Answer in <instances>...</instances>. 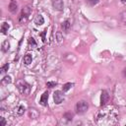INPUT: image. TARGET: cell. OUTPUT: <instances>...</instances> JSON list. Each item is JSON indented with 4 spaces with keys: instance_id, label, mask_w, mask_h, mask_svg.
<instances>
[{
    "instance_id": "1",
    "label": "cell",
    "mask_w": 126,
    "mask_h": 126,
    "mask_svg": "<svg viewBox=\"0 0 126 126\" xmlns=\"http://www.w3.org/2000/svg\"><path fill=\"white\" fill-rule=\"evenodd\" d=\"M102 118H109L110 122L112 123L111 118H117V110L115 109V107H113V106L104 107L97 115V120L102 119Z\"/></svg>"
},
{
    "instance_id": "2",
    "label": "cell",
    "mask_w": 126,
    "mask_h": 126,
    "mask_svg": "<svg viewBox=\"0 0 126 126\" xmlns=\"http://www.w3.org/2000/svg\"><path fill=\"white\" fill-rule=\"evenodd\" d=\"M17 87H18V89H19V91H20V93L22 94H24V95L30 94V93H31V86L27 82H25L23 80H19L17 82Z\"/></svg>"
},
{
    "instance_id": "3",
    "label": "cell",
    "mask_w": 126,
    "mask_h": 126,
    "mask_svg": "<svg viewBox=\"0 0 126 126\" xmlns=\"http://www.w3.org/2000/svg\"><path fill=\"white\" fill-rule=\"evenodd\" d=\"M75 109H76V112L78 114H84L89 109V103L86 100H80L76 103Z\"/></svg>"
},
{
    "instance_id": "4",
    "label": "cell",
    "mask_w": 126,
    "mask_h": 126,
    "mask_svg": "<svg viewBox=\"0 0 126 126\" xmlns=\"http://www.w3.org/2000/svg\"><path fill=\"white\" fill-rule=\"evenodd\" d=\"M53 99L56 104H60L64 100V94L61 91H55L53 94Z\"/></svg>"
},
{
    "instance_id": "5",
    "label": "cell",
    "mask_w": 126,
    "mask_h": 126,
    "mask_svg": "<svg viewBox=\"0 0 126 126\" xmlns=\"http://www.w3.org/2000/svg\"><path fill=\"white\" fill-rule=\"evenodd\" d=\"M32 10L30 7H25L23 10H22V13H21V16H20V22H26L29 15L31 14Z\"/></svg>"
},
{
    "instance_id": "6",
    "label": "cell",
    "mask_w": 126,
    "mask_h": 126,
    "mask_svg": "<svg viewBox=\"0 0 126 126\" xmlns=\"http://www.w3.org/2000/svg\"><path fill=\"white\" fill-rule=\"evenodd\" d=\"M108 99H109V94L107 93V91L103 90L101 92V96H100V105H105L107 102H108Z\"/></svg>"
},
{
    "instance_id": "7",
    "label": "cell",
    "mask_w": 126,
    "mask_h": 126,
    "mask_svg": "<svg viewBox=\"0 0 126 126\" xmlns=\"http://www.w3.org/2000/svg\"><path fill=\"white\" fill-rule=\"evenodd\" d=\"M8 9L11 13H16L17 10H18V3L16 0H11L10 3H9V6H8Z\"/></svg>"
},
{
    "instance_id": "8",
    "label": "cell",
    "mask_w": 126,
    "mask_h": 126,
    "mask_svg": "<svg viewBox=\"0 0 126 126\" xmlns=\"http://www.w3.org/2000/svg\"><path fill=\"white\" fill-rule=\"evenodd\" d=\"M47 100H48V93L47 92H44L41 96H40V99H39V102L41 105L43 106H46L47 105Z\"/></svg>"
},
{
    "instance_id": "9",
    "label": "cell",
    "mask_w": 126,
    "mask_h": 126,
    "mask_svg": "<svg viewBox=\"0 0 126 126\" xmlns=\"http://www.w3.org/2000/svg\"><path fill=\"white\" fill-rule=\"evenodd\" d=\"M54 9L56 10H62L63 8V2L61 0H53V3H52Z\"/></svg>"
},
{
    "instance_id": "10",
    "label": "cell",
    "mask_w": 126,
    "mask_h": 126,
    "mask_svg": "<svg viewBox=\"0 0 126 126\" xmlns=\"http://www.w3.org/2000/svg\"><path fill=\"white\" fill-rule=\"evenodd\" d=\"M29 115H30V117H31V118L35 119V118H37V117H38L39 112H38L36 109H34V108H31V109H30V112H29Z\"/></svg>"
},
{
    "instance_id": "11",
    "label": "cell",
    "mask_w": 126,
    "mask_h": 126,
    "mask_svg": "<svg viewBox=\"0 0 126 126\" xmlns=\"http://www.w3.org/2000/svg\"><path fill=\"white\" fill-rule=\"evenodd\" d=\"M70 28H71V24H70V22H69L68 20H66V21H64V22L62 23V29H63L64 32H68L69 30H70Z\"/></svg>"
},
{
    "instance_id": "12",
    "label": "cell",
    "mask_w": 126,
    "mask_h": 126,
    "mask_svg": "<svg viewBox=\"0 0 126 126\" xmlns=\"http://www.w3.org/2000/svg\"><path fill=\"white\" fill-rule=\"evenodd\" d=\"M9 48H10V43H9V41H8V40L3 41V42H2V45H1L2 51H3V52H7V51L9 50Z\"/></svg>"
},
{
    "instance_id": "13",
    "label": "cell",
    "mask_w": 126,
    "mask_h": 126,
    "mask_svg": "<svg viewBox=\"0 0 126 126\" xmlns=\"http://www.w3.org/2000/svg\"><path fill=\"white\" fill-rule=\"evenodd\" d=\"M34 23H35L37 26L42 25V24L44 23V19H43V17H42L41 15H37V16L35 17V19H34Z\"/></svg>"
},
{
    "instance_id": "14",
    "label": "cell",
    "mask_w": 126,
    "mask_h": 126,
    "mask_svg": "<svg viewBox=\"0 0 126 126\" xmlns=\"http://www.w3.org/2000/svg\"><path fill=\"white\" fill-rule=\"evenodd\" d=\"M32 57L31 54H26V55L24 56V63H25L26 65L31 64V63H32Z\"/></svg>"
},
{
    "instance_id": "15",
    "label": "cell",
    "mask_w": 126,
    "mask_h": 126,
    "mask_svg": "<svg viewBox=\"0 0 126 126\" xmlns=\"http://www.w3.org/2000/svg\"><path fill=\"white\" fill-rule=\"evenodd\" d=\"M11 82H12V79H11V77H10V76H5V77L1 80V84H2L3 86H6V85L10 84Z\"/></svg>"
},
{
    "instance_id": "16",
    "label": "cell",
    "mask_w": 126,
    "mask_h": 126,
    "mask_svg": "<svg viewBox=\"0 0 126 126\" xmlns=\"http://www.w3.org/2000/svg\"><path fill=\"white\" fill-rule=\"evenodd\" d=\"M8 30H9V25L7 23H3L2 26H1V32H2V33L6 34L7 32H8Z\"/></svg>"
},
{
    "instance_id": "17",
    "label": "cell",
    "mask_w": 126,
    "mask_h": 126,
    "mask_svg": "<svg viewBox=\"0 0 126 126\" xmlns=\"http://www.w3.org/2000/svg\"><path fill=\"white\" fill-rule=\"evenodd\" d=\"M73 116H74V114L73 113H71V112H65L64 113V115H63V117L65 118V119H67V120H69V121H71L72 119H73Z\"/></svg>"
},
{
    "instance_id": "18",
    "label": "cell",
    "mask_w": 126,
    "mask_h": 126,
    "mask_svg": "<svg viewBox=\"0 0 126 126\" xmlns=\"http://www.w3.org/2000/svg\"><path fill=\"white\" fill-rule=\"evenodd\" d=\"M120 20L124 25H126V11H123L120 14Z\"/></svg>"
},
{
    "instance_id": "19",
    "label": "cell",
    "mask_w": 126,
    "mask_h": 126,
    "mask_svg": "<svg viewBox=\"0 0 126 126\" xmlns=\"http://www.w3.org/2000/svg\"><path fill=\"white\" fill-rule=\"evenodd\" d=\"M72 86H73L72 83H66V84L63 86V92H67V91H69V90L71 89Z\"/></svg>"
},
{
    "instance_id": "20",
    "label": "cell",
    "mask_w": 126,
    "mask_h": 126,
    "mask_svg": "<svg viewBox=\"0 0 126 126\" xmlns=\"http://www.w3.org/2000/svg\"><path fill=\"white\" fill-rule=\"evenodd\" d=\"M8 69H9V64H5V65H3L1 67V72L2 73H5V72L8 71Z\"/></svg>"
},
{
    "instance_id": "21",
    "label": "cell",
    "mask_w": 126,
    "mask_h": 126,
    "mask_svg": "<svg viewBox=\"0 0 126 126\" xmlns=\"http://www.w3.org/2000/svg\"><path fill=\"white\" fill-rule=\"evenodd\" d=\"M56 85H57L56 82H47V83H46V86H47L48 88H53V87H55Z\"/></svg>"
},
{
    "instance_id": "22",
    "label": "cell",
    "mask_w": 126,
    "mask_h": 126,
    "mask_svg": "<svg viewBox=\"0 0 126 126\" xmlns=\"http://www.w3.org/2000/svg\"><path fill=\"white\" fill-rule=\"evenodd\" d=\"M25 112V108H24V106H19V108H18V111H17V113L19 114V115H22L23 113Z\"/></svg>"
},
{
    "instance_id": "23",
    "label": "cell",
    "mask_w": 126,
    "mask_h": 126,
    "mask_svg": "<svg viewBox=\"0 0 126 126\" xmlns=\"http://www.w3.org/2000/svg\"><path fill=\"white\" fill-rule=\"evenodd\" d=\"M90 5H92V6H94V5H95V4H97L98 3V1L99 0H86Z\"/></svg>"
},
{
    "instance_id": "24",
    "label": "cell",
    "mask_w": 126,
    "mask_h": 126,
    "mask_svg": "<svg viewBox=\"0 0 126 126\" xmlns=\"http://www.w3.org/2000/svg\"><path fill=\"white\" fill-rule=\"evenodd\" d=\"M5 125H6V121L4 117H0V126H5Z\"/></svg>"
},
{
    "instance_id": "25",
    "label": "cell",
    "mask_w": 126,
    "mask_h": 126,
    "mask_svg": "<svg viewBox=\"0 0 126 126\" xmlns=\"http://www.w3.org/2000/svg\"><path fill=\"white\" fill-rule=\"evenodd\" d=\"M29 42H30V44H32L33 46H36V43H35V41H34V39H33L32 37H31V38H30Z\"/></svg>"
},
{
    "instance_id": "26",
    "label": "cell",
    "mask_w": 126,
    "mask_h": 126,
    "mask_svg": "<svg viewBox=\"0 0 126 126\" xmlns=\"http://www.w3.org/2000/svg\"><path fill=\"white\" fill-rule=\"evenodd\" d=\"M121 1H122L123 3H126V0H121Z\"/></svg>"
},
{
    "instance_id": "27",
    "label": "cell",
    "mask_w": 126,
    "mask_h": 126,
    "mask_svg": "<svg viewBox=\"0 0 126 126\" xmlns=\"http://www.w3.org/2000/svg\"><path fill=\"white\" fill-rule=\"evenodd\" d=\"M125 75H126V70H125Z\"/></svg>"
}]
</instances>
